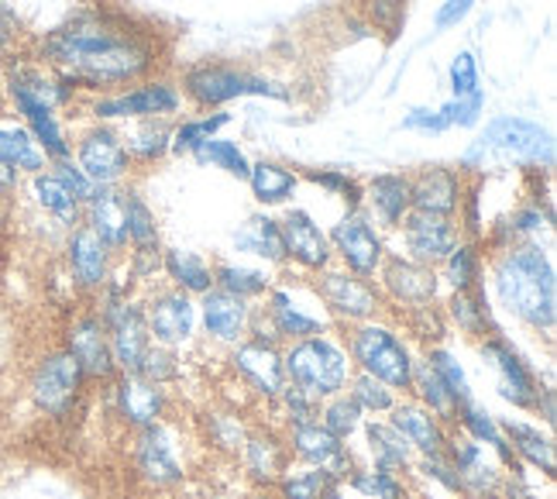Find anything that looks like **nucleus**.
<instances>
[{"mask_svg":"<svg viewBox=\"0 0 557 499\" xmlns=\"http://www.w3.org/2000/svg\"><path fill=\"white\" fill-rule=\"evenodd\" d=\"M38 59L73 90L114 94L127 83L152 80L162 66V49L148 21L124 8L90 4L41 38Z\"/></svg>","mask_w":557,"mask_h":499,"instance_id":"obj_1","label":"nucleus"},{"mask_svg":"<svg viewBox=\"0 0 557 499\" xmlns=\"http://www.w3.org/2000/svg\"><path fill=\"white\" fill-rule=\"evenodd\" d=\"M488 296L537 338H554L557 328V272L541 242H520L485 255Z\"/></svg>","mask_w":557,"mask_h":499,"instance_id":"obj_2","label":"nucleus"},{"mask_svg":"<svg viewBox=\"0 0 557 499\" xmlns=\"http://www.w3.org/2000/svg\"><path fill=\"white\" fill-rule=\"evenodd\" d=\"M554 169V135L537 121L527 118H496L471 142L461 156V172L485 177L488 169Z\"/></svg>","mask_w":557,"mask_h":499,"instance_id":"obj_3","label":"nucleus"},{"mask_svg":"<svg viewBox=\"0 0 557 499\" xmlns=\"http://www.w3.org/2000/svg\"><path fill=\"white\" fill-rule=\"evenodd\" d=\"M341 341H345L348 358L355 373H366L379 382H385L396 397H406L413 386V365H417V349L413 341L403 334V328L389 317H372L361 324H348L337 328Z\"/></svg>","mask_w":557,"mask_h":499,"instance_id":"obj_4","label":"nucleus"},{"mask_svg":"<svg viewBox=\"0 0 557 499\" xmlns=\"http://www.w3.org/2000/svg\"><path fill=\"white\" fill-rule=\"evenodd\" d=\"M283 373L289 386L304 389L310 400L324 403L337 393H345L355 365L348 358L345 341H341L334 328L324 334L283 344Z\"/></svg>","mask_w":557,"mask_h":499,"instance_id":"obj_5","label":"nucleus"},{"mask_svg":"<svg viewBox=\"0 0 557 499\" xmlns=\"http://www.w3.org/2000/svg\"><path fill=\"white\" fill-rule=\"evenodd\" d=\"M259 307L269 317V324L275 328L283 344L334 331V320L313 287V276H304L289 266L275 272V283L259 300Z\"/></svg>","mask_w":557,"mask_h":499,"instance_id":"obj_6","label":"nucleus"},{"mask_svg":"<svg viewBox=\"0 0 557 499\" xmlns=\"http://www.w3.org/2000/svg\"><path fill=\"white\" fill-rule=\"evenodd\" d=\"M180 94L189 100L197 111H221L224 104L242 100V97H272V100H289V90L283 83H272L259 73H248L234 62H197L189 66L180 80Z\"/></svg>","mask_w":557,"mask_h":499,"instance_id":"obj_7","label":"nucleus"},{"mask_svg":"<svg viewBox=\"0 0 557 499\" xmlns=\"http://www.w3.org/2000/svg\"><path fill=\"white\" fill-rule=\"evenodd\" d=\"M87 376L76 365V358L62 349H49L46 355H38V362L32 365L25 393L28 403L35 406V414H41L46 421H66L73 417L83 397H87Z\"/></svg>","mask_w":557,"mask_h":499,"instance_id":"obj_8","label":"nucleus"},{"mask_svg":"<svg viewBox=\"0 0 557 499\" xmlns=\"http://www.w3.org/2000/svg\"><path fill=\"white\" fill-rule=\"evenodd\" d=\"M183 111V94L176 83L169 80H141L135 86H124L114 94H97L90 100V114L100 124H114V121H145V118H169L173 121Z\"/></svg>","mask_w":557,"mask_h":499,"instance_id":"obj_9","label":"nucleus"},{"mask_svg":"<svg viewBox=\"0 0 557 499\" xmlns=\"http://www.w3.org/2000/svg\"><path fill=\"white\" fill-rule=\"evenodd\" d=\"M327 242L334 252V266L348 269L361 279H375L382 263L389 258L385 231L372 221L366 207L345 210V217L327 231Z\"/></svg>","mask_w":557,"mask_h":499,"instance_id":"obj_10","label":"nucleus"},{"mask_svg":"<svg viewBox=\"0 0 557 499\" xmlns=\"http://www.w3.org/2000/svg\"><path fill=\"white\" fill-rule=\"evenodd\" d=\"M141 311L152 344L173 352H189L200 338V311L197 300L173 287H148L141 293Z\"/></svg>","mask_w":557,"mask_h":499,"instance_id":"obj_11","label":"nucleus"},{"mask_svg":"<svg viewBox=\"0 0 557 499\" xmlns=\"http://www.w3.org/2000/svg\"><path fill=\"white\" fill-rule=\"evenodd\" d=\"M479 355L492 368V376H496L499 397L512 410H520V414H533V406H537L547 382L537 376V368L527 362V355L517 349V344L506 338V331L482 338L479 341Z\"/></svg>","mask_w":557,"mask_h":499,"instance_id":"obj_12","label":"nucleus"},{"mask_svg":"<svg viewBox=\"0 0 557 499\" xmlns=\"http://www.w3.org/2000/svg\"><path fill=\"white\" fill-rule=\"evenodd\" d=\"M132 468L148 489H162V492L180 489L189 479L180 441L165 421L132 430Z\"/></svg>","mask_w":557,"mask_h":499,"instance_id":"obj_13","label":"nucleus"},{"mask_svg":"<svg viewBox=\"0 0 557 499\" xmlns=\"http://www.w3.org/2000/svg\"><path fill=\"white\" fill-rule=\"evenodd\" d=\"M313 287H317L320 300H324L334 328H348V324L385 317V311H389L375 287V279H361L341 266H327L324 272H317Z\"/></svg>","mask_w":557,"mask_h":499,"instance_id":"obj_14","label":"nucleus"},{"mask_svg":"<svg viewBox=\"0 0 557 499\" xmlns=\"http://www.w3.org/2000/svg\"><path fill=\"white\" fill-rule=\"evenodd\" d=\"M375 287L385 300V307L396 311H420V307H434L441 303V276L434 266H420L413 258H406L399 252H389V258L382 263Z\"/></svg>","mask_w":557,"mask_h":499,"instance_id":"obj_15","label":"nucleus"},{"mask_svg":"<svg viewBox=\"0 0 557 499\" xmlns=\"http://www.w3.org/2000/svg\"><path fill=\"white\" fill-rule=\"evenodd\" d=\"M73 162L87 172L97 186H124L132 177V156L121 142V132L114 124H90L73 145Z\"/></svg>","mask_w":557,"mask_h":499,"instance_id":"obj_16","label":"nucleus"},{"mask_svg":"<svg viewBox=\"0 0 557 499\" xmlns=\"http://www.w3.org/2000/svg\"><path fill=\"white\" fill-rule=\"evenodd\" d=\"M283 438H286V448H289V459L296 465L327 468L341 486H345L351 468L361 462L358 459V448L355 445H345L341 438H334V434L324 424H320V421L289 427V430H283Z\"/></svg>","mask_w":557,"mask_h":499,"instance_id":"obj_17","label":"nucleus"},{"mask_svg":"<svg viewBox=\"0 0 557 499\" xmlns=\"http://www.w3.org/2000/svg\"><path fill=\"white\" fill-rule=\"evenodd\" d=\"M62 349H66L76 365L83 368V376L94 386H111V379L117 376V365L111 355V341H107V328L94 307H83L70 324L66 334H62Z\"/></svg>","mask_w":557,"mask_h":499,"instance_id":"obj_18","label":"nucleus"},{"mask_svg":"<svg viewBox=\"0 0 557 499\" xmlns=\"http://www.w3.org/2000/svg\"><path fill=\"white\" fill-rule=\"evenodd\" d=\"M444 454L451 459L458 479H461V499H496L499 496L506 472L488 448H482L479 441H471L468 434L451 427L447 430Z\"/></svg>","mask_w":557,"mask_h":499,"instance_id":"obj_19","label":"nucleus"},{"mask_svg":"<svg viewBox=\"0 0 557 499\" xmlns=\"http://www.w3.org/2000/svg\"><path fill=\"white\" fill-rule=\"evenodd\" d=\"M227 355V368L231 376L245 386V393L255 397L259 403H272L286 386V373H283V349H269V344H255V341H242L234 349L224 352Z\"/></svg>","mask_w":557,"mask_h":499,"instance_id":"obj_20","label":"nucleus"},{"mask_svg":"<svg viewBox=\"0 0 557 499\" xmlns=\"http://www.w3.org/2000/svg\"><path fill=\"white\" fill-rule=\"evenodd\" d=\"M62 252H66V272L70 283L79 296H97L103 290V283L111 279L117 255L107 248L100 238L87 228L76 224L66 238H62Z\"/></svg>","mask_w":557,"mask_h":499,"instance_id":"obj_21","label":"nucleus"},{"mask_svg":"<svg viewBox=\"0 0 557 499\" xmlns=\"http://www.w3.org/2000/svg\"><path fill=\"white\" fill-rule=\"evenodd\" d=\"M107 389H111V414L127 430L152 427L169 414V389L148 382L138 373H117Z\"/></svg>","mask_w":557,"mask_h":499,"instance_id":"obj_22","label":"nucleus"},{"mask_svg":"<svg viewBox=\"0 0 557 499\" xmlns=\"http://www.w3.org/2000/svg\"><path fill=\"white\" fill-rule=\"evenodd\" d=\"M278 228H283V248H286L289 269L304 272V276H317L327 266H334L327 231L313 221V214L289 207L283 217H278Z\"/></svg>","mask_w":557,"mask_h":499,"instance_id":"obj_23","label":"nucleus"},{"mask_svg":"<svg viewBox=\"0 0 557 499\" xmlns=\"http://www.w3.org/2000/svg\"><path fill=\"white\" fill-rule=\"evenodd\" d=\"M197 311H200V331H203V341L210 349H234V344H242L248 338V320H251V311L255 303L242 300V296H231L224 290L213 287L210 293H203L197 300Z\"/></svg>","mask_w":557,"mask_h":499,"instance_id":"obj_24","label":"nucleus"},{"mask_svg":"<svg viewBox=\"0 0 557 499\" xmlns=\"http://www.w3.org/2000/svg\"><path fill=\"white\" fill-rule=\"evenodd\" d=\"M403 234V255L413 258L420 266H441L447 252L461 242V231L455 224V217H437V214H420L410 210L403 217V224L396 228Z\"/></svg>","mask_w":557,"mask_h":499,"instance_id":"obj_25","label":"nucleus"},{"mask_svg":"<svg viewBox=\"0 0 557 499\" xmlns=\"http://www.w3.org/2000/svg\"><path fill=\"white\" fill-rule=\"evenodd\" d=\"M238 462L245 468V479L251 483V489H272L278 475H283L293 465L283 430L272 427L269 421L255 424L248 430L242 451H238Z\"/></svg>","mask_w":557,"mask_h":499,"instance_id":"obj_26","label":"nucleus"},{"mask_svg":"<svg viewBox=\"0 0 557 499\" xmlns=\"http://www.w3.org/2000/svg\"><path fill=\"white\" fill-rule=\"evenodd\" d=\"M444 311V320L447 328L458 331L461 338L468 341H482V338H492V334H503L506 328L496 317V307H492V296H488V287L479 283L465 293H447V300L441 303Z\"/></svg>","mask_w":557,"mask_h":499,"instance_id":"obj_27","label":"nucleus"},{"mask_svg":"<svg viewBox=\"0 0 557 499\" xmlns=\"http://www.w3.org/2000/svg\"><path fill=\"white\" fill-rule=\"evenodd\" d=\"M465 193V172L447 166H423L410 172V204L420 214L455 217Z\"/></svg>","mask_w":557,"mask_h":499,"instance_id":"obj_28","label":"nucleus"},{"mask_svg":"<svg viewBox=\"0 0 557 499\" xmlns=\"http://www.w3.org/2000/svg\"><path fill=\"white\" fill-rule=\"evenodd\" d=\"M358 459L366 465L396 472L403 479H410V468L417 462V451L399 438V430L385 417H369L361 424V451Z\"/></svg>","mask_w":557,"mask_h":499,"instance_id":"obj_29","label":"nucleus"},{"mask_svg":"<svg viewBox=\"0 0 557 499\" xmlns=\"http://www.w3.org/2000/svg\"><path fill=\"white\" fill-rule=\"evenodd\" d=\"M385 421L399 430V438L410 445L417 454H441L444 445H447V430H451L447 424H441L423 403H417L410 393L393 403V410L385 414Z\"/></svg>","mask_w":557,"mask_h":499,"instance_id":"obj_30","label":"nucleus"},{"mask_svg":"<svg viewBox=\"0 0 557 499\" xmlns=\"http://www.w3.org/2000/svg\"><path fill=\"white\" fill-rule=\"evenodd\" d=\"M366 210L382 231H396L410 204V172H375L366 183Z\"/></svg>","mask_w":557,"mask_h":499,"instance_id":"obj_31","label":"nucleus"},{"mask_svg":"<svg viewBox=\"0 0 557 499\" xmlns=\"http://www.w3.org/2000/svg\"><path fill=\"white\" fill-rule=\"evenodd\" d=\"M499 427H503V438H506L509 451L520 459V465L541 472L544 479H554L557 454H554V438L547 427L520 421V417H506V421H499Z\"/></svg>","mask_w":557,"mask_h":499,"instance_id":"obj_32","label":"nucleus"},{"mask_svg":"<svg viewBox=\"0 0 557 499\" xmlns=\"http://www.w3.org/2000/svg\"><path fill=\"white\" fill-rule=\"evenodd\" d=\"M83 224H87L114 255L127 252L124 193H121V186H97L94 197L83 204Z\"/></svg>","mask_w":557,"mask_h":499,"instance_id":"obj_33","label":"nucleus"},{"mask_svg":"<svg viewBox=\"0 0 557 499\" xmlns=\"http://www.w3.org/2000/svg\"><path fill=\"white\" fill-rule=\"evenodd\" d=\"M231 242H234V252H238V255L262 258L269 269H283L286 266L283 228H278V221L265 210L251 214L245 224H238V231L231 234Z\"/></svg>","mask_w":557,"mask_h":499,"instance_id":"obj_34","label":"nucleus"},{"mask_svg":"<svg viewBox=\"0 0 557 499\" xmlns=\"http://www.w3.org/2000/svg\"><path fill=\"white\" fill-rule=\"evenodd\" d=\"M32 180V200L35 207L49 217V221L62 231V238H66L76 224H83V204L73 197V193L59 183V177L52 169H41L35 172Z\"/></svg>","mask_w":557,"mask_h":499,"instance_id":"obj_35","label":"nucleus"},{"mask_svg":"<svg viewBox=\"0 0 557 499\" xmlns=\"http://www.w3.org/2000/svg\"><path fill=\"white\" fill-rule=\"evenodd\" d=\"M162 276L169 279V287L193 300L213 290V263L189 248H162Z\"/></svg>","mask_w":557,"mask_h":499,"instance_id":"obj_36","label":"nucleus"},{"mask_svg":"<svg viewBox=\"0 0 557 499\" xmlns=\"http://www.w3.org/2000/svg\"><path fill=\"white\" fill-rule=\"evenodd\" d=\"M245 183L251 186V197L269 210V207H283L293 200V193L299 186V172L283 162L259 159V162H251Z\"/></svg>","mask_w":557,"mask_h":499,"instance_id":"obj_37","label":"nucleus"},{"mask_svg":"<svg viewBox=\"0 0 557 499\" xmlns=\"http://www.w3.org/2000/svg\"><path fill=\"white\" fill-rule=\"evenodd\" d=\"M132 127L121 132V142L132 156V166H152L169 156V138H173V121L169 118H145L127 121Z\"/></svg>","mask_w":557,"mask_h":499,"instance_id":"obj_38","label":"nucleus"},{"mask_svg":"<svg viewBox=\"0 0 557 499\" xmlns=\"http://www.w3.org/2000/svg\"><path fill=\"white\" fill-rule=\"evenodd\" d=\"M437 276H441V287H447V293H465L471 287L485 283V252L479 242H461L447 252V258L437 266Z\"/></svg>","mask_w":557,"mask_h":499,"instance_id":"obj_39","label":"nucleus"},{"mask_svg":"<svg viewBox=\"0 0 557 499\" xmlns=\"http://www.w3.org/2000/svg\"><path fill=\"white\" fill-rule=\"evenodd\" d=\"M272 283H275L272 269L248 266V263H231V258H218V263H213V287L231 293V296H242L248 303H259L269 293Z\"/></svg>","mask_w":557,"mask_h":499,"instance_id":"obj_40","label":"nucleus"},{"mask_svg":"<svg viewBox=\"0 0 557 499\" xmlns=\"http://www.w3.org/2000/svg\"><path fill=\"white\" fill-rule=\"evenodd\" d=\"M0 159L17 169L21 177H35V172L49 169L46 151L38 148L28 127L17 124L14 118H0Z\"/></svg>","mask_w":557,"mask_h":499,"instance_id":"obj_41","label":"nucleus"},{"mask_svg":"<svg viewBox=\"0 0 557 499\" xmlns=\"http://www.w3.org/2000/svg\"><path fill=\"white\" fill-rule=\"evenodd\" d=\"M345 492L358 496V499H413L410 479H403L396 472L366 465V462H358L351 468V475L345 479Z\"/></svg>","mask_w":557,"mask_h":499,"instance_id":"obj_42","label":"nucleus"},{"mask_svg":"<svg viewBox=\"0 0 557 499\" xmlns=\"http://www.w3.org/2000/svg\"><path fill=\"white\" fill-rule=\"evenodd\" d=\"M410 397L417 403H423L431 414L447 424V427H455V417H458V400L447 393V386L437 379V373L431 368V362H426L423 355H417V365H413V386H410Z\"/></svg>","mask_w":557,"mask_h":499,"instance_id":"obj_43","label":"nucleus"},{"mask_svg":"<svg viewBox=\"0 0 557 499\" xmlns=\"http://www.w3.org/2000/svg\"><path fill=\"white\" fill-rule=\"evenodd\" d=\"M124 193V228H127V248H156L159 242V221L152 204L145 200L138 186H121Z\"/></svg>","mask_w":557,"mask_h":499,"instance_id":"obj_44","label":"nucleus"},{"mask_svg":"<svg viewBox=\"0 0 557 499\" xmlns=\"http://www.w3.org/2000/svg\"><path fill=\"white\" fill-rule=\"evenodd\" d=\"M341 486L327 468H313V465H289L283 475L275 479L272 492L275 499H320L327 489Z\"/></svg>","mask_w":557,"mask_h":499,"instance_id":"obj_45","label":"nucleus"},{"mask_svg":"<svg viewBox=\"0 0 557 499\" xmlns=\"http://www.w3.org/2000/svg\"><path fill=\"white\" fill-rule=\"evenodd\" d=\"M231 124L227 111H213V114H200V118H183L173 124V138H169V151L173 156H193L203 142H210L221 127Z\"/></svg>","mask_w":557,"mask_h":499,"instance_id":"obj_46","label":"nucleus"},{"mask_svg":"<svg viewBox=\"0 0 557 499\" xmlns=\"http://www.w3.org/2000/svg\"><path fill=\"white\" fill-rule=\"evenodd\" d=\"M317 421L324 424V427L334 434V438H341L345 445H355V438L361 434V424H366L369 417L361 414V406H358L348 393H337V397H331V400L320 403Z\"/></svg>","mask_w":557,"mask_h":499,"instance_id":"obj_47","label":"nucleus"},{"mask_svg":"<svg viewBox=\"0 0 557 499\" xmlns=\"http://www.w3.org/2000/svg\"><path fill=\"white\" fill-rule=\"evenodd\" d=\"M426 362H431V368L437 373V379L447 386V393H451L455 400H458V406L461 403H468V400H475V389H471V379H468V373H465V365L458 362V355L447 349V344L441 341V344H431V349H423L420 352Z\"/></svg>","mask_w":557,"mask_h":499,"instance_id":"obj_48","label":"nucleus"},{"mask_svg":"<svg viewBox=\"0 0 557 499\" xmlns=\"http://www.w3.org/2000/svg\"><path fill=\"white\" fill-rule=\"evenodd\" d=\"M207 424V445L218 451V454H227V459H238V451L248 438V424L242 421V414H234V410H213V414L203 417Z\"/></svg>","mask_w":557,"mask_h":499,"instance_id":"obj_49","label":"nucleus"},{"mask_svg":"<svg viewBox=\"0 0 557 499\" xmlns=\"http://www.w3.org/2000/svg\"><path fill=\"white\" fill-rule=\"evenodd\" d=\"M193 159H197L200 166L224 169L227 177H234V180H248V169H251L245 148L238 142H231V138H221V135H213L210 142H203L197 151H193Z\"/></svg>","mask_w":557,"mask_h":499,"instance_id":"obj_50","label":"nucleus"},{"mask_svg":"<svg viewBox=\"0 0 557 499\" xmlns=\"http://www.w3.org/2000/svg\"><path fill=\"white\" fill-rule=\"evenodd\" d=\"M269 410H272V427H278V430H289V427H299V424H310V421H317V410H320V403L317 400H310L304 389H296V386H283V393H278L272 403H269Z\"/></svg>","mask_w":557,"mask_h":499,"instance_id":"obj_51","label":"nucleus"},{"mask_svg":"<svg viewBox=\"0 0 557 499\" xmlns=\"http://www.w3.org/2000/svg\"><path fill=\"white\" fill-rule=\"evenodd\" d=\"M299 180H310L317 186H324L331 197L345 200L348 210L366 207V183H361L358 177H351V172H345V169H304V172H299Z\"/></svg>","mask_w":557,"mask_h":499,"instance_id":"obj_52","label":"nucleus"},{"mask_svg":"<svg viewBox=\"0 0 557 499\" xmlns=\"http://www.w3.org/2000/svg\"><path fill=\"white\" fill-rule=\"evenodd\" d=\"M345 393L361 406V414H366V417H385L393 410V403L399 400L389 386L366 376V373H351Z\"/></svg>","mask_w":557,"mask_h":499,"instance_id":"obj_53","label":"nucleus"},{"mask_svg":"<svg viewBox=\"0 0 557 499\" xmlns=\"http://www.w3.org/2000/svg\"><path fill=\"white\" fill-rule=\"evenodd\" d=\"M138 376H145L148 382L156 386H176L183 379V352H173V349H162V344H152V349L145 352L141 358V368Z\"/></svg>","mask_w":557,"mask_h":499,"instance_id":"obj_54","label":"nucleus"},{"mask_svg":"<svg viewBox=\"0 0 557 499\" xmlns=\"http://www.w3.org/2000/svg\"><path fill=\"white\" fill-rule=\"evenodd\" d=\"M485 111V94H471V97H451L447 104L437 107V114L444 127H475Z\"/></svg>","mask_w":557,"mask_h":499,"instance_id":"obj_55","label":"nucleus"},{"mask_svg":"<svg viewBox=\"0 0 557 499\" xmlns=\"http://www.w3.org/2000/svg\"><path fill=\"white\" fill-rule=\"evenodd\" d=\"M447 86H451V97H471V94L482 90L479 59L471 56L468 49L451 59V70H447Z\"/></svg>","mask_w":557,"mask_h":499,"instance_id":"obj_56","label":"nucleus"},{"mask_svg":"<svg viewBox=\"0 0 557 499\" xmlns=\"http://www.w3.org/2000/svg\"><path fill=\"white\" fill-rule=\"evenodd\" d=\"M49 169L59 177V183L66 186L73 197L79 200V204H87L90 197H94V190H97V183L87 177V172H83L76 162H73V156L70 159H59V162H49Z\"/></svg>","mask_w":557,"mask_h":499,"instance_id":"obj_57","label":"nucleus"},{"mask_svg":"<svg viewBox=\"0 0 557 499\" xmlns=\"http://www.w3.org/2000/svg\"><path fill=\"white\" fill-rule=\"evenodd\" d=\"M403 127H406V132H420V135H441V132H447L441 114H437V107H413V111L403 118Z\"/></svg>","mask_w":557,"mask_h":499,"instance_id":"obj_58","label":"nucleus"},{"mask_svg":"<svg viewBox=\"0 0 557 499\" xmlns=\"http://www.w3.org/2000/svg\"><path fill=\"white\" fill-rule=\"evenodd\" d=\"M475 4H479V0H444V4L437 8V14H434V28L447 32V28L461 25V21L468 17V11Z\"/></svg>","mask_w":557,"mask_h":499,"instance_id":"obj_59","label":"nucleus"},{"mask_svg":"<svg viewBox=\"0 0 557 499\" xmlns=\"http://www.w3.org/2000/svg\"><path fill=\"white\" fill-rule=\"evenodd\" d=\"M11 41H14V17L4 4H0V49H8Z\"/></svg>","mask_w":557,"mask_h":499,"instance_id":"obj_60","label":"nucleus"},{"mask_svg":"<svg viewBox=\"0 0 557 499\" xmlns=\"http://www.w3.org/2000/svg\"><path fill=\"white\" fill-rule=\"evenodd\" d=\"M203 499H255V492H207Z\"/></svg>","mask_w":557,"mask_h":499,"instance_id":"obj_61","label":"nucleus"},{"mask_svg":"<svg viewBox=\"0 0 557 499\" xmlns=\"http://www.w3.org/2000/svg\"><path fill=\"white\" fill-rule=\"evenodd\" d=\"M320 499H348V492H345V486H334V489H327Z\"/></svg>","mask_w":557,"mask_h":499,"instance_id":"obj_62","label":"nucleus"},{"mask_svg":"<svg viewBox=\"0 0 557 499\" xmlns=\"http://www.w3.org/2000/svg\"><path fill=\"white\" fill-rule=\"evenodd\" d=\"M0 90H4V70H0Z\"/></svg>","mask_w":557,"mask_h":499,"instance_id":"obj_63","label":"nucleus"},{"mask_svg":"<svg viewBox=\"0 0 557 499\" xmlns=\"http://www.w3.org/2000/svg\"><path fill=\"white\" fill-rule=\"evenodd\" d=\"M413 499H423V496H417V492H413Z\"/></svg>","mask_w":557,"mask_h":499,"instance_id":"obj_64","label":"nucleus"}]
</instances>
